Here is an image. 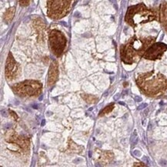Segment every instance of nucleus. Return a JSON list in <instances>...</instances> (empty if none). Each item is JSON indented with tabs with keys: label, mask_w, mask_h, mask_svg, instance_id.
I'll use <instances>...</instances> for the list:
<instances>
[{
	"label": "nucleus",
	"mask_w": 167,
	"mask_h": 167,
	"mask_svg": "<svg viewBox=\"0 0 167 167\" xmlns=\"http://www.w3.org/2000/svg\"><path fill=\"white\" fill-rule=\"evenodd\" d=\"M155 40L156 38L153 36L146 38L133 36L128 43L121 46V59L126 64H133L144 55L145 52Z\"/></svg>",
	"instance_id": "obj_1"
},
{
	"label": "nucleus",
	"mask_w": 167,
	"mask_h": 167,
	"mask_svg": "<svg viewBox=\"0 0 167 167\" xmlns=\"http://www.w3.org/2000/svg\"><path fill=\"white\" fill-rule=\"evenodd\" d=\"M15 11H16L15 7H11L6 11L4 14V20L6 23H10L12 20V18L14 17Z\"/></svg>",
	"instance_id": "obj_13"
},
{
	"label": "nucleus",
	"mask_w": 167,
	"mask_h": 167,
	"mask_svg": "<svg viewBox=\"0 0 167 167\" xmlns=\"http://www.w3.org/2000/svg\"><path fill=\"white\" fill-rule=\"evenodd\" d=\"M19 65L15 60L11 53H9L6 64V76L8 80H12L19 74Z\"/></svg>",
	"instance_id": "obj_8"
},
{
	"label": "nucleus",
	"mask_w": 167,
	"mask_h": 167,
	"mask_svg": "<svg viewBox=\"0 0 167 167\" xmlns=\"http://www.w3.org/2000/svg\"><path fill=\"white\" fill-rule=\"evenodd\" d=\"M73 0H47V16L53 20L65 17L71 9Z\"/></svg>",
	"instance_id": "obj_4"
},
{
	"label": "nucleus",
	"mask_w": 167,
	"mask_h": 167,
	"mask_svg": "<svg viewBox=\"0 0 167 167\" xmlns=\"http://www.w3.org/2000/svg\"><path fill=\"white\" fill-rule=\"evenodd\" d=\"M10 112H11V113H12V114H11V115H12V116H13V117H14L15 119H16V120L17 119H18V117H17L16 114V113H15V112H13V111H10Z\"/></svg>",
	"instance_id": "obj_24"
},
{
	"label": "nucleus",
	"mask_w": 167,
	"mask_h": 167,
	"mask_svg": "<svg viewBox=\"0 0 167 167\" xmlns=\"http://www.w3.org/2000/svg\"><path fill=\"white\" fill-rule=\"evenodd\" d=\"M69 149L72 151V152H75V153H80V152H78V151H81L79 150V149L81 148V147H80L78 145L74 143L73 141H72L71 139H69Z\"/></svg>",
	"instance_id": "obj_16"
},
{
	"label": "nucleus",
	"mask_w": 167,
	"mask_h": 167,
	"mask_svg": "<svg viewBox=\"0 0 167 167\" xmlns=\"http://www.w3.org/2000/svg\"><path fill=\"white\" fill-rule=\"evenodd\" d=\"M15 92L21 96H35L42 90V84L36 80H26L12 86Z\"/></svg>",
	"instance_id": "obj_5"
},
{
	"label": "nucleus",
	"mask_w": 167,
	"mask_h": 167,
	"mask_svg": "<svg viewBox=\"0 0 167 167\" xmlns=\"http://www.w3.org/2000/svg\"><path fill=\"white\" fill-rule=\"evenodd\" d=\"M19 3L22 6H27L29 5V0H19Z\"/></svg>",
	"instance_id": "obj_18"
},
{
	"label": "nucleus",
	"mask_w": 167,
	"mask_h": 167,
	"mask_svg": "<svg viewBox=\"0 0 167 167\" xmlns=\"http://www.w3.org/2000/svg\"><path fill=\"white\" fill-rule=\"evenodd\" d=\"M146 107H147V104L143 103V104H141V105H139L137 109H138V110H141V109H143L146 108Z\"/></svg>",
	"instance_id": "obj_20"
},
{
	"label": "nucleus",
	"mask_w": 167,
	"mask_h": 167,
	"mask_svg": "<svg viewBox=\"0 0 167 167\" xmlns=\"http://www.w3.org/2000/svg\"><path fill=\"white\" fill-rule=\"evenodd\" d=\"M108 93H109V91H108V90H107V91H106V92H104L103 96H107V95H108Z\"/></svg>",
	"instance_id": "obj_31"
},
{
	"label": "nucleus",
	"mask_w": 167,
	"mask_h": 167,
	"mask_svg": "<svg viewBox=\"0 0 167 167\" xmlns=\"http://www.w3.org/2000/svg\"><path fill=\"white\" fill-rule=\"evenodd\" d=\"M119 97H120V94L117 93V94H116V95H115L114 97H113V99H114L115 101H117V100L119 99Z\"/></svg>",
	"instance_id": "obj_22"
},
{
	"label": "nucleus",
	"mask_w": 167,
	"mask_h": 167,
	"mask_svg": "<svg viewBox=\"0 0 167 167\" xmlns=\"http://www.w3.org/2000/svg\"><path fill=\"white\" fill-rule=\"evenodd\" d=\"M167 50V45L163 43H153L150 46L145 52V59H150V60H156V59H161L163 53Z\"/></svg>",
	"instance_id": "obj_7"
},
{
	"label": "nucleus",
	"mask_w": 167,
	"mask_h": 167,
	"mask_svg": "<svg viewBox=\"0 0 167 167\" xmlns=\"http://www.w3.org/2000/svg\"><path fill=\"white\" fill-rule=\"evenodd\" d=\"M59 70H58V64L56 62H53L50 65L48 73V84L49 86H53L58 79Z\"/></svg>",
	"instance_id": "obj_9"
},
{
	"label": "nucleus",
	"mask_w": 167,
	"mask_h": 167,
	"mask_svg": "<svg viewBox=\"0 0 167 167\" xmlns=\"http://www.w3.org/2000/svg\"><path fill=\"white\" fill-rule=\"evenodd\" d=\"M52 114H53V113L52 112H50V111H48V112H46V116H50Z\"/></svg>",
	"instance_id": "obj_28"
},
{
	"label": "nucleus",
	"mask_w": 167,
	"mask_h": 167,
	"mask_svg": "<svg viewBox=\"0 0 167 167\" xmlns=\"http://www.w3.org/2000/svg\"><path fill=\"white\" fill-rule=\"evenodd\" d=\"M119 103L120 104V105H122V106H125V103L123 102H119Z\"/></svg>",
	"instance_id": "obj_33"
},
{
	"label": "nucleus",
	"mask_w": 167,
	"mask_h": 167,
	"mask_svg": "<svg viewBox=\"0 0 167 167\" xmlns=\"http://www.w3.org/2000/svg\"><path fill=\"white\" fill-rule=\"evenodd\" d=\"M113 108H114V104H110V105L107 106L106 107H105V108L99 112V116H103V115L106 114V113H109V112H110L113 109Z\"/></svg>",
	"instance_id": "obj_15"
},
{
	"label": "nucleus",
	"mask_w": 167,
	"mask_h": 167,
	"mask_svg": "<svg viewBox=\"0 0 167 167\" xmlns=\"http://www.w3.org/2000/svg\"><path fill=\"white\" fill-rule=\"evenodd\" d=\"M34 26L36 30L39 33V37L41 36V39H43V33H44L43 31H44V29H45V26H44V23H43L42 18H37L36 20H35Z\"/></svg>",
	"instance_id": "obj_12"
},
{
	"label": "nucleus",
	"mask_w": 167,
	"mask_h": 167,
	"mask_svg": "<svg viewBox=\"0 0 167 167\" xmlns=\"http://www.w3.org/2000/svg\"><path fill=\"white\" fill-rule=\"evenodd\" d=\"M156 18L157 14L155 11L147 8L143 3H140L129 7L125 20L131 26L136 27L138 25L156 20Z\"/></svg>",
	"instance_id": "obj_3"
},
{
	"label": "nucleus",
	"mask_w": 167,
	"mask_h": 167,
	"mask_svg": "<svg viewBox=\"0 0 167 167\" xmlns=\"http://www.w3.org/2000/svg\"><path fill=\"white\" fill-rule=\"evenodd\" d=\"M137 85L148 96H155L167 90V79L154 71L141 74L136 80Z\"/></svg>",
	"instance_id": "obj_2"
},
{
	"label": "nucleus",
	"mask_w": 167,
	"mask_h": 167,
	"mask_svg": "<svg viewBox=\"0 0 167 167\" xmlns=\"http://www.w3.org/2000/svg\"><path fill=\"white\" fill-rule=\"evenodd\" d=\"M133 166H145L146 165H144V164H140V163H138V164H137V163H135Z\"/></svg>",
	"instance_id": "obj_26"
},
{
	"label": "nucleus",
	"mask_w": 167,
	"mask_h": 167,
	"mask_svg": "<svg viewBox=\"0 0 167 167\" xmlns=\"http://www.w3.org/2000/svg\"><path fill=\"white\" fill-rule=\"evenodd\" d=\"M45 124V119H43L42 120V123H41V126H44Z\"/></svg>",
	"instance_id": "obj_27"
},
{
	"label": "nucleus",
	"mask_w": 167,
	"mask_h": 167,
	"mask_svg": "<svg viewBox=\"0 0 167 167\" xmlns=\"http://www.w3.org/2000/svg\"><path fill=\"white\" fill-rule=\"evenodd\" d=\"M9 142L12 143H16V144L18 145L19 146L23 149L24 150L26 151L29 149V142L26 139L23 138L22 136H18L16 135H12L10 136V140H8Z\"/></svg>",
	"instance_id": "obj_10"
},
{
	"label": "nucleus",
	"mask_w": 167,
	"mask_h": 167,
	"mask_svg": "<svg viewBox=\"0 0 167 167\" xmlns=\"http://www.w3.org/2000/svg\"><path fill=\"white\" fill-rule=\"evenodd\" d=\"M160 22L167 31V2H163L160 9Z\"/></svg>",
	"instance_id": "obj_11"
},
{
	"label": "nucleus",
	"mask_w": 167,
	"mask_h": 167,
	"mask_svg": "<svg viewBox=\"0 0 167 167\" xmlns=\"http://www.w3.org/2000/svg\"><path fill=\"white\" fill-rule=\"evenodd\" d=\"M43 96H41L40 97H39V100H42V99H43Z\"/></svg>",
	"instance_id": "obj_35"
},
{
	"label": "nucleus",
	"mask_w": 167,
	"mask_h": 167,
	"mask_svg": "<svg viewBox=\"0 0 167 167\" xmlns=\"http://www.w3.org/2000/svg\"><path fill=\"white\" fill-rule=\"evenodd\" d=\"M134 100H135V102H142V100H143V99L141 98L140 96H135V97H134Z\"/></svg>",
	"instance_id": "obj_21"
},
{
	"label": "nucleus",
	"mask_w": 167,
	"mask_h": 167,
	"mask_svg": "<svg viewBox=\"0 0 167 167\" xmlns=\"http://www.w3.org/2000/svg\"><path fill=\"white\" fill-rule=\"evenodd\" d=\"M67 39L65 35L58 29H53L49 35V43L51 51L55 56L59 57L63 53Z\"/></svg>",
	"instance_id": "obj_6"
},
{
	"label": "nucleus",
	"mask_w": 167,
	"mask_h": 167,
	"mask_svg": "<svg viewBox=\"0 0 167 167\" xmlns=\"http://www.w3.org/2000/svg\"><path fill=\"white\" fill-rule=\"evenodd\" d=\"M89 156L92 157V152H91V151H90V153H89Z\"/></svg>",
	"instance_id": "obj_34"
},
{
	"label": "nucleus",
	"mask_w": 167,
	"mask_h": 167,
	"mask_svg": "<svg viewBox=\"0 0 167 167\" xmlns=\"http://www.w3.org/2000/svg\"><path fill=\"white\" fill-rule=\"evenodd\" d=\"M82 159H75V160H74L73 162L75 163H76V162H78V163H79V162H82Z\"/></svg>",
	"instance_id": "obj_30"
},
{
	"label": "nucleus",
	"mask_w": 167,
	"mask_h": 167,
	"mask_svg": "<svg viewBox=\"0 0 167 167\" xmlns=\"http://www.w3.org/2000/svg\"><path fill=\"white\" fill-rule=\"evenodd\" d=\"M33 108L37 109H38V105L37 104H33Z\"/></svg>",
	"instance_id": "obj_29"
},
{
	"label": "nucleus",
	"mask_w": 167,
	"mask_h": 167,
	"mask_svg": "<svg viewBox=\"0 0 167 167\" xmlns=\"http://www.w3.org/2000/svg\"><path fill=\"white\" fill-rule=\"evenodd\" d=\"M131 143L133 146H136L138 143V136H137V133H136V131L135 130L133 132V135H132V136H131Z\"/></svg>",
	"instance_id": "obj_17"
},
{
	"label": "nucleus",
	"mask_w": 167,
	"mask_h": 167,
	"mask_svg": "<svg viewBox=\"0 0 167 167\" xmlns=\"http://www.w3.org/2000/svg\"><path fill=\"white\" fill-rule=\"evenodd\" d=\"M133 154L135 156H136V157L141 156V152L139 150H137V149L133 151Z\"/></svg>",
	"instance_id": "obj_19"
},
{
	"label": "nucleus",
	"mask_w": 167,
	"mask_h": 167,
	"mask_svg": "<svg viewBox=\"0 0 167 167\" xmlns=\"http://www.w3.org/2000/svg\"><path fill=\"white\" fill-rule=\"evenodd\" d=\"M128 93V90H125L124 92H123V93H122V96H125V95H126V94H127Z\"/></svg>",
	"instance_id": "obj_32"
},
{
	"label": "nucleus",
	"mask_w": 167,
	"mask_h": 167,
	"mask_svg": "<svg viewBox=\"0 0 167 167\" xmlns=\"http://www.w3.org/2000/svg\"><path fill=\"white\" fill-rule=\"evenodd\" d=\"M160 164H161L162 166H166L167 165V162L165 161V160H161V161H160Z\"/></svg>",
	"instance_id": "obj_25"
},
{
	"label": "nucleus",
	"mask_w": 167,
	"mask_h": 167,
	"mask_svg": "<svg viewBox=\"0 0 167 167\" xmlns=\"http://www.w3.org/2000/svg\"><path fill=\"white\" fill-rule=\"evenodd\" d=\"M143 162H145L146 163H149V160L148 159V157L147 156H143Z\"/></svg>",
	"instance_id": "obj_23"
},
{
	"label": "nucleus",
	"mask_w": 167,
	"mask_h": 167,
	"mask_svg": "<svg viewBox=\"0 0 167 167\" xmlns=\"http://www.w3.org/2000/svg\"><path fill=\"white\" fill-rule=\"evenodd\" d=\"M81 96L82 98L89 104H94L98 101V98H96V96H93V95H88V94L82 93Z\"/></svg>",
	"instance_id": "obj_14"
}]
</instances>
